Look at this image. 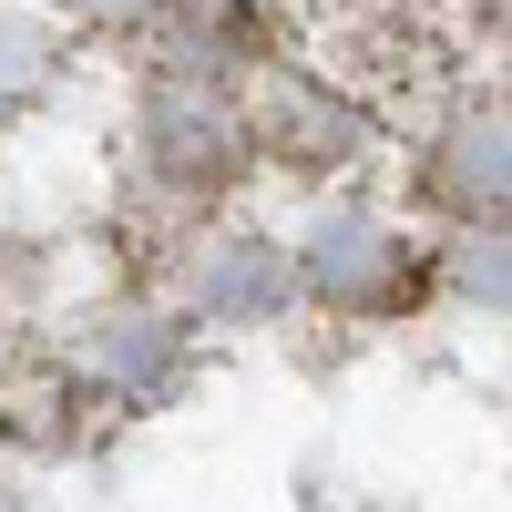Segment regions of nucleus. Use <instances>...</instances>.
<instances>
[{"mask_svg":"<svg viewBox=\"0 0 512 512\" xmlns=\"http://www.w3.org/2000/svg\"><path fill=\"white\" fill-rule=\"evenodd\" d=\"M246 154H256V113H246L236 82L164 72L144 93V175L164 195H216V185L246 175Z\"/></svg>","mask_w":512,"mask_h":512,"instance_id":"nucleus-1","label":"nucleus"},{"mask_svg":"<svg viewBox=\"0 0 512 512\" xmlns=\"http://www.w3.org/2000/svg\"><path fill=\"white\" fill-rule=\"evenodd\" d=\"M287 277H297V297H318L338 318H379V308L410 297V236L359 216V205H328V216L287 246Z\"/></svg>","mask_w":512,"mask_h":512,"instance_id":"nucleus-2","label":"nucleus"},{"mask_svg":"<svg viewBox=\"0 0 512 512\" xmlns=\"http://www.w3.org/2000/svg\"><path fill=\"white\" fill-rule=\"evenodd\" d=\"M297 297V277H287V246L277 236H205L195 256H185V308L205 318V328H267L277 308Z\"/></svg>","mask_w":512,"mask_h":512,"instance_id":"nucleus-3","label":"nucleus"},{"mask_svg":"<svg viewBox=\"0 0 512 512\" xmlns=\"http://www.w3.org/2000/svg\"><path fill=\"white\" fill-rule=\"evenodd\" d=\"M431 195L461 226H502V205H512V113H502V93H472L451 113V134L431 144Z\"/></svg>","mask_w":512,"mask_h":512,"instance_id":"nucleus-4","label":"nucleus"},{"mask_svg":"<svg viewBox=\"0 0 512 512\" xmlns=\"http://www.w3.org/2000/svg\"><path fill=\"white\" fill-rule=\"evenodd\" d=\"M82 379H103V390L123 400H144L175 379V318L164 308H103V318H82Z\"/></svg>","mask_w":512,"mask_h":512,"instance_id":"nucleus-5","label":"nucleus"},{"mask_svg":"<svg viewBox=\"0 0 512 512\" xmlns=\"http://www.w3.org/2000/svg\"><path fill=\"white\" fill-rule=\"evenodd\" d=\"M52 72H62V31L31 11H0V103H31Z\"/></svg>","mask_w":512,"mask_h":512,"instance_id":"nucleus-6","label":"nucleus"},{"mask_svg":"<svg viewBox=\"0 0 512 512\" xmlns=\"http://www.w3.org/2000/svg\"><path fill=\"white\" fill-rule=\"evenodd\" d=\"M52 21H72V31H144V21H164L175 0H41Z\"/></svg>","mask_w":512,"mask_h":512,"instance_id":"nucleus-7","label":"nucleus"}]
</instances>
